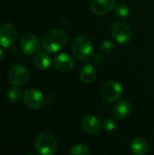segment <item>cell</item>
Masks as SVG:
<instances>
[{
	"label": "cell",
	"mask_w": 154,
	"mask_h": 155,
	"mask_svg": "<svg viewBox=\"0 0 154 155\" xmlns=\"http://www.w3.org/2000/svg\"><path fill=\"white\" fill-rule=\"evenodd\" d=\"M80 78L85 84L93 83L96 78V69L92 64H84L80 70Z\"/></svg>",
	"instance_id": "9a60e30c"
},
{
	"label": "cell",
	"mask_w": 154,
	"mask_h": 155,
	"mask_svg": "<svg viewBox=\"0 0 154 155\" xmlns=\"http://www.w3.org/2000/svg\"><path fill=\"white\" fill-rule=\"evenodd\" d=\"M5 52L0 48V61H2L3 59H4V57H5Z\"/></svg>",
	"instance_id": "603a6c76"
},
{
	"label": "cell",
	"mask_w": 154,
	"mask_h": 155,
	"mask_svg": "<svg viewBox=\"0 0 154 155\" xmlns=\"http://www.w3.org/2000/svg\"><path fill=\"white\" fill-rule=\"evenodd\" d=\"M29 77V70L22 64H15L9 70L8 80L14 86H21L25 84L28 82Z\"/></svg>",
	"instance_id": "5b68a950"
},
{
	"label": "cell",
	"mask_w": 154,
	"mask_h": 155,
	"mask_svg": "<svg viewBox=\"0 0 154 155\" xmlns=\"http://www.w3.org/2000/svg\"><path fill=\"white\" fill-rule=\"evenodd\" d=\"M81 126L86 134L93 135L101 131L103 124L101 120L97 116L93 114H87L83 117L81 121Z\"/></svg>",
	"instance_id": "30bf717a"
},
{
	"label": "cell",
	"mask_w": 154,
	"mask_h": 155,
	"mask_svg": "<svg viewBox=\"0 0 154 155\" xmlns=\"http://www.w3.org/2000/svg\"><path fill=\"white\" fill-rule=\"evenodd\" d=\"M22 95L21 90L17 86H14L8 89L7 91V98L12 103H17Z\"/></svg>",
	"instance_id": "ac0fdd59"
},
{
	"label": "cell",
	"mask_w": 154,
	"mask_h": 155,
	"mask_svg": "<svg viewBox=\"0 0 154 155\" xmlns=\"http://www.w3.org/2000/svg\"><path fill=\"white\" fill-rule=\"evenodd\" d=\"M54 68L61 73H68L74 66V62L73 58L68 54H60L56 55L54 59Z\"/></svg>",
	"instance_id": "8fae6325"
},
{
	"label": "cell",
	"mask_w": 154,
	"mask_h": 155,
	"mask_svg": "<svg viewBox=\"0 0 154 155\" xmlns=\"http://www.w3.org/2000/svg\"><path fill=\"white\" fill-rule=\"evenodd\" d=\"M114 12L119 17H127L130 14V8L124 3H119L114 6Z\"/></svg>",
	"instance_id": "d6986e66"
},
{
	"label": "cell",
	"mask_w": 154,
	"mask_h": 155,
	"mask_svg": "<svg viewBox=\"0 0 154 155\" xmlns=\"http://www.w3.org/2000/svg\"><path fill=\"white\" fill-rule=\"evenodd\" d=\"M93 62L96 64H101L103 63V56L101 55V54H95L93 56Z\"/></svg>",
	"instance_id": "7402d4cb"
},
{
	"label": "cell",
	"mask_w": 154,
	"mask_h": 155,
	"mask_svg": "<svg viewBox=\"0 0 154 155\" xmlns=\"http://www.w3.org/2000/svg\"><path fill=\"white\" fill-rule=\"evenodd\" d=\"M27 155H34V153H29V154H27Z\"/></svg>",
	"instance_id": "cb8c5ba5"
},
{
	"label": "cell",
	"mask_w": 154,
	"mask_h": 155,
	"mask_svg": "<svg viewBox=\"0 0 154 155\" xmlns=\"http://www.w3.org/2000/svg\"><path fill=\"white\" fill-rule=\"evenodd\" d=\"M117 122L115 119L113 118H107L104 120V122L103 123V129H105L106 131H109V132H112V131H114L116 128H117Z\"/></svg>",
	"instance_id": "44dd1931"
},
{
	"label": "cell",
	"mask_w": 154,
	"mask_h": 155,
	"mask_svg": "<svg viewBox=\"0 0 154 155\" xmlns=\"http://www.w3.org/2000/svg\"><path fill=\"white\" fill-rule=\"evenodd\" d=\"M114 6V0H93L91 3V9L96 15H104L113 10Z\"/></svg>",
	"instance_id": "7c38bea8"
},
{
	"label": "cell",
	"mask_w": 154,
	"mask_h": 155,
	"mask_svg": "<svg viewBox=\"0 0 154 155\" xmlns=\"http://www.w3.org/2000/svg\"><path fill=\"white\" fill-rule=\"evenodd\" d=\"M111 34L114 40L120 44L128 43L133 36L131 26L124 22H116L113 24L111 29Z\"/></svg>",
	"instance_id": "8992f818"
},
{
	"label": "cell",
	"mask_w": 154,
	"mask_h": 155,
	"mask_svg": "<svg viewBox=\"0 0 154 155\" xmlns=\"http://www.w3.org/2000/svg\"><path fill=\"white\" fill-rule=\"evenodd\" d=\"M123 94V88L118 82L109 81L103 84L101 88V95L103 99L113 103L118 101Z\"/></svg>",
	"instance_id": "277c9868"
},
{
	"label": "cell",
	"mask_w": 154,
	"mask_h": 155,
	"mask_svg": "<svg viewBox=\"0 0 154 155\" xmlns=\"http://www.w3.org/2000/svg\"><path fill=\"white\" fill-rule=\"evenodd\" d=\"M58 148L56 137L50 132H44L35 141V150L39 155H54Z\"/></svg>",
	"instance_id": "3957f363"
},
{
	"label": "cell",
	"mask_w": 154,
	"mask_h": 155,
	"mask_svg": "<svg viewBox=\"0 0 154 155\" xmlns=\"http://www.w3.org/2000/svg\"><path fill=\"white\" fill-rule=\"evenodd\" d=\"M66 34L58 28L48 30L43 36V47L48 53H56L60 51L66 44Z\"/></svg>",
	"instance_id": "6da1fadb"
},
{
	"label": "cell",
	"mask_w": 154,
	"mask_h": 155,
	"mask_svg": "<svg viewBox=\"0 0 154 155\" xmlns=\"http://www.w3.org/2000/svg\"><path fill=\"white\" fill-rule=\"evenodd\" d=\"M34 65L39 70H45L51 65L50 56L45 53H37L33 59Z\"/></svg>",
	"instance_id": "2e32d148"
},
{
	"label": "cell",
	"mask_w": 154,
	"mask_h": 155,
	"mask_svg": "<svg viewBox=\"0 0 154 155\" xmlns=\"http://www.w3.org/2000/svg\"><path fill=\"white\" fill-rule=\"evenodd\" d=\"M21 49L26 54H37L40 50V41L34 34H26L21 39Z\"/></svg>",
	"instance_id": "9c48e42d"
},
{
	"label": "cell",
	"mask_w": 154,
	"mask_h": 155,
	"mask_svg": "<svg viewBox=\"0 0 154 155\" xmlns=\"http://www.w3.org/2000/svg\"><path fill=\"white\" fill-rule=\"evenodd\" d=\"M89 147L84 143H79L71 148L69 155H89Z\"/></svg>",
	"instance_id": "e0dca14e"
},
{
	"label": "cell",
	"mask_w": 154,
	"mask_h": 155,
	"mask_svg": "<svg viewBox=\"0 0 154 155\" xmlns=\"http://www.w3.org/2000/svg\"><path fill=\"white\" fill-rule=\"evenodd\" d=\"M72 52L74 56L79 61H88L93 53V45L91 39L85 35L76 37L72 44Z\"/></svg>",
	"instance_id": "7a4b0ae2"
},
{
	"label": "cell",
	"mask_w": 154,
	"mask_h": 155,
	"mask_svg": "<svg viewBox=\"0 0 154 155\" xmlns=\"http://www.w3.org/2000/svg\"><path fill=\"white\" fill-rule=\"evenodd\" d=\"M131 152L134 155H145L149 151V143L143 138H135L130 143Z\"/></svg>",
	"instance_id": "5bb4252c"
},
{
	"label": "cell",
	"mask_w": 154,
	"mask_h": 155,
	"mask_svg": "<svg viewBox=\"0 0 154 155\" xmlns=\"http://www.w3.org/2000/svg\"><path fill=\"white\" fill-rule=\"evenodd\" d=\"M115 49V45L113 42L110 40L103 41L100 45V50L103 54H112Z\"/></svg>",
	"instance_id": "ffe728a7"
},
{
	"label": "cell",
	"mask_w": 154,
	"mask_h": 155,
	"mask_svg": "<svg viewBox=\"0 0 154 155\" xmlns=\"http://www.w3.org/2000/svg\"><path fill=\"white\" fill-rule=\"evenodd\" d=\"M17 39V30L15 25L5 24L0 27V45L5 48L12 46Z\"/></svg>",
	"instance_id": "ba28073f"
},
{
	"label": "cell",
	"mask_w": 154,
	"mask_h": 155,
	"mask_svg": "<svg viewBox=\"0 0 154 155\" xmlns=\"http://www.w3.org/2000/svg\"><path fill=\"white\" fill-rule=\"evenodd\" d=\"M24 102L25 105L33 110H38L42 108L45 103L44 94L37 89L30 88L24 94Z\"/></svg>",
	"instance_id": "52a82bcc"
},
{
	"label": "cell",
	"mask_w": 154,
	"mask_h": 155,
	"mask_svg": "<svg viewBox=\"0 0 154 155\" xmlns=\"http://www.w3.org/2000/svg\"><path fill=\"white\" fill-rule=\"evenodd\" d=\"M113 115L117 120H123L127 118L132 113V105L126 100H122L118 102L113 110Z\"/></svg>",
	"instance_id": "4fadbf2b"
}]
</instances>
